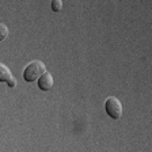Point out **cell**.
I'll list each match as a JSON object with an SVG mask.
<instances>
[{
	"instance_id": "obj_3",
	"label": "cell",
	"mask_w": 152,
	"mask_h": 152,
	"mask_svg": "<svg viewBox=\"0 0 152 152\" xmlns=\"http://www.w3.org/2000/svg\"><path fill=\"white\" fill-rule=\"evenodd\" d=\"M0 82H6L10 87H15L16 80L6 64H0Z\"/></svg>"
},
{
	"instance_id": "obj_5",
	"label": "cell",
	"mask_w": 152,
	"mask_h": 152,
	"mask_svg": "<svg viewBox=\"0 0 152 152\" xmlns=\"http://www.w3.org/2000/svg\"><path fill=\"white\" fill-rule=\"evenodd\" d=\"M52 10H53L54 12H58L63 10V1L61 0H53L52 1Z\"/></svg>"
},
{
	"instance_id": "obj_6",
	"label": "cell",
	"mask_w": 152,
	"mask_h": 152,
	"mask_svg": "<svg viewBox=\"0 0 152 152\" xmlns=\"http://www.w3.org/2000/svg\"><path fill=\"white\" fill-rule=\"evenodd\" d=\"M7 35H8V27H7L4 23H1V25H0V39L4 41L7 38Z\"/></svg>"
},
{
	"instance_id": "obj_2",
	"label": "cell",
	"mask_w": 152,
	"mask_h": 152,
	"mask_svg": "<svg viewBox=\"0 0 152 152\" xmlns=\"http://www.w3.org/2000/svg\"><path fill=\"white\" fill-rule=\"evenodd\" d=\"M104 109H106V113L113 120H120L121 115H122V104H121L120 99H117L115 96H109L106 99Z\"/></svg>"
},
{
	"instance_id": "obj_4",
	"label": "cell",
	"mask_w": 152,
	"mask_h": 152,
	"mask_svg": "<svg viewBox=\"0 0 152 152\" xmlns=\"http://www.w3.org/2000/svg\"><path fill=\"white\" fill-rule=\"evenodd\" d=\"M37 82H38V87H39L42 91H49V90L53 87V76H52V73H49L46 71Z\"/></svg>"
},
{
	"instance_id": "obj_1",
	"label": "cell",
	"mask_w": 152,
	"mask_h": 152,
	"mask_svg": "<svg viewBox=\"0 0 152 152\" xmlns=\"http://www.w3.org/2000/svg\"><path fill=\"white\" fill-rule=\"evenodd\" d=\"M45 72H46V66H45L44 61L34 60L26 65L25 71H23V79H25L26 82H35V80L39 79Z\"/></svg>"
}]
</instances>
